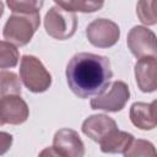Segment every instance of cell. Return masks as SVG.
<instances>
[{
  "label": "cell",
  "instance_id": "cell-9",
  "mask_svg": "<svg viewBox=\"0 0 157 157\" xmlns=\"http://www.w3.org/2000/svg\"><path fill=\"white\" fill-rule=\"evenodd\" d=\"M28 117V105L20 94H7L1 97V125H20L23 124Z\"/></svg>",
  "mask_w": 157,
  "mask_h": 157
},
{
  "label": "cell",
  "instance_id": "cell-15",
  "mask_svg": "<svg viewBox=\"0 0 157 157\" xmlns=\"http://www.w3.org/2000/svg\"><path fill=\"white\" fill-rule=\"evenodd\" d=\"M18 59H20V54L15 44L5 39L1 40L0 43V67L2 70L15 67L18 63Z\"/></svg>",
  "mask_w": 157,
  "mask_h": 157
},
{
  "label": "cell",
  "instance_id": "cell-4",
  "mask_svg": "<svg viewBox=\"0 0 157 157\" xmlns=\"http://www.w3.org/2000/svg\"><path fill=\"white\" fill-rule=\"evenodd\" d=\"M45 32L54 39L65 40L71 38L77 28V17L74 11L61 6H52L44 16Z\"/></svg>",
  "mask_w": 157,
  "mask_h": 157
},
{
  "label": "cell",
  "instance_id": "cell-10",
  "mask_svg": "<svg viewBox=\"0 0 157 157\" xmlns=\"http://www.w3.org/2000/svg\"><path fill=\"white\" fill-rule=\"evenodd\" d=\"M135 80L139 90L144 93L157 91V59L155 56H142L134 66Z\"/></svg>",
  "mask_w": 157,
  "mask_h": 157
},
{
  "label": "cell",
  "instance_id": "cell-11",
  "mask_svg": "<svg viewBox=\"0 0 157 157\" xmlns=\"http://www.w3.org/2000/svg\"><path fill=\"white\" fill-rule=\"evenodd\" d=\"M82 132L94 142H101L112 131L117 130V123L114 119L105 114H93L86 118L82 123Z\"/></svg>",
  "mask_w": 157,
  "mask_h": 157
},
{
  "label": "cell",
  "instance_id": "cell-8",
  "mask_svg": "<svg viewBox=\"0 0 157 157\" xmlns=\"http://www.w3.org/2000/svg\"><path fill=\"white\" fill-rule=\"evenodd\" d=\"M55 156L60 157H82L85 156V145L77 131L64 128L55 132L53 146Z\"/></svg>",
  "mask_w": 157,
  "mask_h": 157
},
{
  "label": "cell",
  "instance_id": "cell-3",
  "mask_svg": "<svg viewBox=\"0 0 157 157\" xmlns=\"http://www.w3.org/2000/svg\"><path fill=\"white\" fill-rule=\"evenodd\" d=\"M20 77L28 91L45 92L52 85V75L43 63L34 55H23L20 64Z\"/></svg>",
  "mask_w": 157,
  "mask_h": 157
},
{
  "label": "cell",
  "instance_id": "cell-12",
  "mask_svg": "<svg viewBox=\"0 0 157 157\" xmlns=\"http://www.w3.org/2000/svg\"><path fill=\"white\" fill-rule=\"evenodd\" d=\"M134 141V135L126 131L114 130L104 137L99 145L103 153H125Z\"/></svg>",
  "mask_w": 157,
  "mask_h": 157
},
{
  "label": "cell",
  "instance_id": "cell-20",
  "mask_svg": "<svg viewBox=\"0 0 157 157\" xmlns=\"http://www.w3.org/2000/svg\"><path fill=\"white\" fill-rule=\"evenodd\" d=\"M54 1L56 2L58 6H61L63 9H66V10H69L70 2H71V0H54ZM69 11H70V10H69Z\"/></svg>",
  "mask_w": 157,
  "mask_h": 157
},
{
  "label": "cell",
  "instance_id": "cell-6",
  "mask_svg": "<svg viewBox=\"0 0 157 157\" xmlns=\"http://www.w3.org/2000/svg\"><path fill=\"white\" fill-rule=\"evenodd\" d=\"M88 42L96 48H110L115 45L120 38L119 26L108 18H96L86 28Z\"/></svg>",
  "mask_w": 157,
  "mask_h": 157
},
{
  "label": "cell",
  "instance_id": "cell-16",
  "mask_svg": "<svg viewBox=\"0 0 157 157\" xmlns=\"http://www.w3.org/2000/svg\"><path fill=\"white\" fill-rule=\"evenodd\" d=\"M6 6L13 13H38L43 6V0H5Z\"/></svg>",
  "mask_w": 157,
  "mask_h": 157
},
{
  "label": "cell",
  "instance_id": "cell-1",
  "mask_svg": "<svg viewBox=\"0 0 157 157\" xmlns=\"http://www.w3.org/2000/svg\"><path fill=\"white\" fill-rule=\"evenodd\" d=\"M69 88L78 98H88L103 92L113 76L107 56L93 53H77L66 65Z\"/></svg>",
  "mask_w": 157,
  "mask_h": 157
},
{
  "label": "cell",
  "instance_id": "cell-14",
  "mask_svg": "<svg viewBox=\"0 0 157 157\" xmlns=\"http://www.w3.org/2000/svg\"><path fill=\"white\" fill-rule=\"evenodd\" d=\"M136 15L146 26L157 25V0H139L136 4Z\"/></svg>",
  "mask_w": 157,
  "mask_h": 157
},
{
  "label": "cell",
  "instance_id": "cell-2",
  "mask_svg": "<svg viewBox=\"0 0 157 157\" xmlns=\"http://www.w3.org/2000/svg\"><path fill=\"white\" fill-rule=\"evenodd\" d=\"M40 25V16L38 13H12L2 29L5 40L23 47L28 44Z\"/></svg>",
  "mask_w": 157,
  "mask_h": 157
},
{
  "label": "cell",
  "instance_id": "cell-7",
  "mask_svg": "<svg viewBox=\"0 0 157 157\" xmlns=\"http://www.w3.org/2000/svg\"><path fill=\"white\" fill-rule=\"evenodd\" d=\"M126 44L131 54L137 59L157 56V36L145 26H134L128 33Z\"/></svg>",
  "mask_w": 157,
  "mask_h": 157
},
{
  "label": "cell",
  "instance_id": "cell-5",
  "mask_svg": "<svg viewBox=\"0 0 157 157\" xmlns=\"http://www.w3.org/2000/svg\"><path fill=\"white\" fill-rule=\"evenodd\" d=\"M130 99V90L124 81H114L108 87L96 94L94 98L91 99L90 104L92 109L96 110H105L110 113L120 112L128 101Z\"/></svg>",
  "mask_w": 157,
  "mask_h": 157
},
{
  "label": "cell",
  "instance_id": "cell-21",
  "mask_svg": "<svg viewBox=\"0 0 157 157\" xmlns=\"http://www.w3.org/2000/svg\"><path fill=\"white\" fill-rule=\"evenodd\" d=\"M150 104H151L152 114H153V117H155V119H156V121H157V99L152 101V103H150Z\"/></svg>",
  "mask_w": 157,
  "mask_h": 157
},
{
  "label": "cell",
  "instance_id": "cell-18",
  "mask_svg": "<svg viewBox=\"0 0 157 157\" xmlns=\"http://www.w3.org/2000/svg\"><path fill=\"white\" fill-rule=\"evenodd\" d=\"M125 157H156L157 156V150L155 148L153 144L147 141V140H141L137 139L132 141V144L130 145V147L128 148V151L124 153Z\"/></svg>",
  "mask_w": 157,
  "mask_h": 157
},
{
  "label": "cell",
  "instance_id": "cell-19",
  "mask_svg": "<svg viewBox=\"0 0 157 157\" xmlns=\"http://www.w3.org/2000/svg\"><path fill=\"white\" fill-rule=\"evenodd\" d=\"M104 5V0H71L70 11H78L83 13H91L101 10Z\"/></svg>",
  "mask_w": 157,
  "mask_h": 157
},
{
  "label": "cell",
  "instance_id": "cell-13",
  "mask_svg": "<svg viewBox=\"0 0 157 157\" xmlns=\"http://www.w3.org/2000/svg\"><path fill=\"white\" fill-rule=\"evenodd\" d=\"M130 120L141 130H152L157 126V121L152 114L151 104L144 102H135L130 107Z\"/></svg>",
  "mask_w": 157,
  "mask_h": 157
},
{
  "label": "cell",
  "instance_id": "cell-17",
  "mask_svg": "<svg viewBox=\"0 0 157 157\" xmlns=\"http://www.w3.org/2000/svg\"><path fill=\"white\" fill-rule=\"evenodd\" d=\"M0 81H1V97L7 94H21L22 91L21 82L15 72L1 70Z\"/></svg>",
  "mask_w": 157,
  "mask_h": 157
}]
</instances>
